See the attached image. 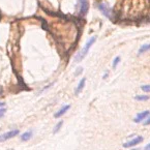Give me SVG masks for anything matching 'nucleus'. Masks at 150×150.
<instances>
[{"label": "nucleus", "instance_id": "1a4fd4ad", "mask_svg": "<svg viewBox=\"0 0 150 150\" xmlns=\"http://www.w3.org/2000/svg\"><path fill=\"white\" fill-rule=\"evenodd\" d=\"M31 137H32V132H25V134H23L21 139H22V141H27V140H29Z\"/></svg>", "mask_w": 150, "mask_h": 150}, {"label": "nucleus", "instance_id": "aec40b11", "mask_svg": "<svg viewBox=\"0 0 150 150\" xmlns=\"http://www.w3.org/2000/svg\"><path fill=\"white\" fill-rule=\"evenodd\" d=\"M1 93H2V88L0 87V94H1Z\"/></svg>", "mask_w": 150, "mask_h": 150}, {"label": "nucleus", "instance_id": "39448f33", "mask_svg": "<svg viewBox=\"0 0 150 150\" xmlns=\"http://www.w3.org/2000/svg\"><path fill=\"white\" fill-rule=\"evenodd\" d=\"M142 141H143V138L139 136V137L135 138V139L130 140V141L127 142V143H124L123 144V147L127 148V147H132V146H136V145H138L139 143H141Z\"/></svg>", "mask_w": 150, "mask_h": 150}, {"label": "nucleus", "instance_id": "a211bd4d", "mask_svg": "<svg viewBox=\"0 0 150 150\" xmlns=\"http://www.w3.org/2000/svg\"><path fill=\"white\" fill-rule=\"evenodd\" d=\"M145 150H150V144H148L147 146L145 147Z\"/></svg>", "mask_w": 150, "mask_h": 150}, {"label": "nucleus", "instance_id": "ddd939ff", "mask_svg": "<svg viewBox=\"0 0 150 150\" xmlns=\"http://www.w3.org/2000/svg\"><path fill=\"white\" fill-rule=\"evenodd\" d=\"M62 123H63V122H62V121H60L59 123H58L57 125L55 126V128H54V132H55V134H56V132H58V130L60 129V128H61V126H62Z\"/></svg>", "mask_w": 150, "mask_h": 150}, {"label": "nucleus", "instance_id": "9b49d317", "mask_svg": "<svg viewBox=\"0 0 150 150\" xmlns=\"http://www.w3.org/2000/svg\"><path fill=\"white\" fill-rule=\"evenodd\" d=\"M136 99L137 100H147V99H149V96L148 95H137Z\"/></svg>", "mask_w": 150, "mask_h": 150}, {"label": "nucleus", "instance_id": "7ed1b4c3", "mask_svg": "<svg viewBox=\"0 0 150 150\" xmlns=\"http://www.w3.org/2000/svg\"><path fill=\"white\" fill-rule=\"evenodd\" d=\"M19 134V130L15 129V130H11V132H7L3 135H0V142H3V141H6V140L11 139V138H13Z\"/></svg>", "mask_w": 150, "mask_h": 150}, {"label": "nucleus", "instance_id": "dca6fc26", "mask_svg": "<svg viewBox=\"0 0 150 150\" xmlns=\"http://www.w3.org/2000/svg\"><path fill=\"white\" fill-rule=\"evenodd\" d=\"M82 71H83V69H78V71H76V76H78V75H79V74L81 73Z\"/></svg>", "mask_w": 150, "mask_h": 150}, {"label": "nucleus", "instance_id": "4468645a", "mask_svg": "<svg viewBox=\"0 0 150 150\" xmlns=\"http://www.w3.org/2000/svg\"><path fill=\"white\" fill-rule=\"evenodd\" d=\"M142 90L145 91V92H149L150 91V85H144V86H142Z\"/></svg>", "mask_w": 150, "mask_h": 150}, {"label": "nucleus", "instance_id": "f3484780", "mask_svg": "<svg viewBox=\"0 0 150 150\" xmlns=\"http://www.w3.org/2000/svg\"><path fill=\"white\" fill-rule=\"evenodd\" d=\"M144 124H145V125H148V124H150V118L147 120V121H145V123H144Z\"/></svg>", "mask_w": 150, "mask_h": 150}, {"label": "nucleus", "instance_id": "423d86ee", "mask_svg": "<svg viewBox=\"0 0 150 150\" xmlns=\"http://www.w3.org/2000/svg\"><path fill=\"white\" fill-rule=\"evenodd\" d=\"M150 114L149 111H144V112L140 113V114L137 115V117L135 118V122H137V123H139V122H141L142 120H144L146 117H148Z\"/></svg>", "mask_w": 150, "mask_h": 150}, {"label": "nucleus", "instance_id": "f03ea898", "mask_svg": "<svg viewBox=\"0 0 150 150\" xmlns=\"http://www.w3.org/2000/svg\"><path fill=\"white\" fill-rule=\"evenodd\" d=\"M78 5H79V11H80V15L81 16H84L86 15V13L88 11V0H79V2H78Z\"/></svg>", "mask_w": 150, "mask_h": 150}, {"label": "nucleus", "instance_id": "f8f14e48", "mask_svg": "<svg viewBox=\"0 0 150 150\" xmlns=\"http://www.w3.org/2000/svg\"><path fill=\"white\" fill-rule=\"evenodd\" d=\"M119 62H120V57H116V58H115L114 61H113V67L115 69V67L117 66V64L119 63Z\"/></svg>", "mask_w": 150, "mask_h": 150}, {"label": "nucleus", "instance_id": "6ab92c4d", "mask_svg": "<svg viewBox=\"0 0 150 150\" xmlns=\"http://www.w3.org/2000/svg\"><path fill=\"white\" fill-rule=\"evenodd\" d=\"M3 106H4V103H1V102H0V108H1V107H3Z\"/></svg>", "mask_w": 150, "mask_h": 150}, {"label": "nucleus", "instance_id": "2eb2a0df", "mask_svg": "<svg viewBox=\"0 0 150 150\" xmlns=\"http://www.w3.org/2000/svg\"><path fill=\"white\" fill-rule=\"evenodd\" d=\"M5 113V109H0V117H2Z\"/></svg>", "mask_w": 150, "mask_h": 150}, {"label": "nucleus", "instance_id": "9d476101", "mask_svg": "<svg viewBox=\"0 0 150 150\" xmlns=\"http://www.w3.org/2000/svg\"><path fill=\"white\" fill-rule=\"evenodd\" d=\"M150 49V44L149 45H143V46L140 48V50H139V54H143V53H145L146 51H148Z\"/></svg>", "mask_w": 150, "mask_h": 150}, {"label": "nucleus", "instance_id": "0eeeda50", "mask_svg": "<svg viewBox=\"0 0 150 150\" xmlns=\"http://www.w3.org/2000/svg\"><path fill=\"white\" fill-rule=\"evenodd\" d=\"M69 108H71V106H69V105H66V106L62 107V108L60 109V110L58 111L57 113H55V115H54V116H55V118H59L60 116H62V115H63L64 113L66 112V111L69 110Z\"/></svg>", "mask_w": 150, "mask_h": 150}, {"label": "nucleus", "instance_id": "6e6552de", "mask_svg": "<svg viewBox=\"0 0 150 150\" xmlns=\"http://www.w3.org/2000/svg\"><path fill=\"white\" fill-rule=\"evenodd\" d=\"M85 82H86V79H82L81 81H80V83H79V85H78V87H77V89H76V94H79L80 92L82 91V89L84 88V86H85Z\"/></svg>", "mask_w": 150, "mask_h": 150}, {"label": "nucleus", "instance_id": "20e7f679", "mask_svg": "<svg viewBox=\"0 0 150 150\" xmlns=\"http://www.w3.org/2000/svg\"><path fill=\"white\" fill-rule=\"evenodd\" d=\"M98 9L102 11V13H104L106 17L111 18V11H112V9L110 8V6H109L108 4H106V3H99V4H98Z\"/></svg>", "mask_w": 150, "mask_h": 150}, {"label": "nucleus", "instance_id": "412c9836", "mask_svg": "<svg viewBox=\"0 0 150 150\" xmlns=\"http://www.w3.org/2000/svg\"><path fill=\"white\" fill-rule=\"evenodd\" d=\"M134 150H137V149H134Z\"/></svg>", "mask_w": 150, "mask_h": 150}, {"label": "nucleus", "instance_id": "f257e3e1", "mask_svg": "<svg viewBox=\"0 0 150 150\" xmlns=\"http://www.w3.org/2000/svg\"><path fill=\"white\" fill-rule=\"evenodd\" d=\"M95 40H96V38H95V36H92V38H91L90 40H89L88 42H86V45H85L84 48L82 49L81 51H80L79 53L77 54V56H76V58H75V61H76V62H80L81 60L84 59V57L87 55V53H88V51H89V49H90V47L92 46L93 44H94Z\"/></svg>", "mask_w": 150, "mask_h": 150}]
</instances>
